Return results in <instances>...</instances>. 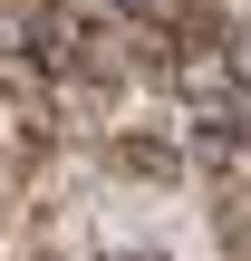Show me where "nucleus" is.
<instances>
[{
    "label": "nucleus",
    "mask_w": 251,
    "mask_h": 261,
    "mask_svg": "<svg viewBox=\"0 0 251 261\" xmlns=\"http://www.w3.org/2000/svg\"><path fill=\"white\" fill-rule=\"evenodd\" d=\"M97 174L106 184H145V194H184L193 184V136L184 126H116L97 145Z\"/></svg>",
    "instance_id": "1"
},
{
    "label": "nucleus",
    "mask_w": 251,
    "mask_h": 261,
    "mask_svg": "<svg viewBox=\"0 0 251 261\" xmlns=\"http://www.w3.org/2000/svg\"><path fill=\"white\" fill-rule=\"evenodd\" d=\"M97 10H116V19H126V29H155V19H174V10H184V0H97Z\"/></svg>",
    "instance_id": "2"
},
{
    "label": "nucleus",
    "mask_w": 251,
    "mask_h": 261,
    "mask_svg": "<svg viewBox=\"0 0 251 261\" xmlns=\"http://www.w3.org/2000/svg\"><path fill=\"white\" fill-rule=\"evenodd\" d=\"M232 77H242V87H251V39H242V48H232Z\"/></svg>",
    "instance_id": "3"
}]
</instances>
